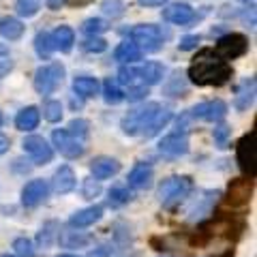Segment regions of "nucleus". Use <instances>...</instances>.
Listing matches in <instances>:
<instances>
[{"instance_id":"nucleus-1","label":"nucleus","mask_w":257,"mask_h":257,"mask_svg":"<svg viewBox=\"0 0 257 257\" xmlns=\"http://www.w3.org/2000/svg\"><path fill=\"white\" fill-rule=\"evenodd\" d=\"M231 67L212 50H202L189 67V79L195 86H223L229 82Z\"/></svg>"},{"instance_id":"nucleus-2","label":"nucleus","mask_w":257,"mask_h":257,"mask_svg":"<svg viewBox=\"0 0 257 257\" xmlns=\"http://www.w3.org/2000/svg\"><path fill=\"white\" fill-rule=\"evenodd\" d=\"M193 191V178L191 176H170L159 184V202L165 208L178 206L184 197H189V193Z\"/></svg>"},{"instance_id":"nucleus-3","label":"nucleus","mask_w":257,"mask_h":257,"mask_svg":"<svg viewBox=\"0 0 257 257\" xmlns=\"http://www.w3.org/2000/svg\"><path fill=\"white\" fill-rule=\"evenodd\" d=\"M64 69L62 62H52L45 64V67H39L35 71V90L39 94H52L60 88V84L64 82Z\"/></svg>"},{"instance_id":"nucleus-4","label":"nucleus","mask_w":257,"mask_h":257,"mask_svg":"<svg viewBox=\"0 0 257 257\" xmlns=\"http://www.w3.org/2000/svg\"><path fill=\"white\" fill-rule=\"evenodd\" d=\"M131 39L133 43L140 45L142 52H159L163 47L165 35L155 24H140V26H135L131 30Z\"/></svg>"},{"instance_id":"nucleus-5","label":"nucleus","mask_w":257,"mask_h":257,"mask_svg":"<svg viewBox=\"0 0 257 257\" xmlns=\"http://www.w3.org/2000/svg\"><path fill=\"white\" fill-rule=\"evenodd\" d=\"M246 50H248V39L240 35V32H229V35H225L216 41V47L212 52L221 60H236L240 56H244Z\"/></svg>"},{"instance_id":"nucleus-6","label":"nucleus","mask_w":257,"mask_h":257,"mask_svg":"<svg viewBox=\"0 0 257 257\" xmlns=\"http://www.w3.org/2000/svg\"><path fill=\"white\" fill-rule=\"evenodd\" d=\"M159 109H161L159 103H148V105H144L135 111H128L122 118V133L124 135H142V131L148 126V122L155 118Z\"/></svg>"},{"instance_id":"nucleus-7","label":"nucleus","mask_w":257,"mask_h":257,"mask_svg":"<svg viewBox=\"0 0 257 257\" xmlns=\"http://www.w3.org/2000/svg\"><path fill=\"white\" fill-rule=\"evenodd\" d=\"M236 163L248 178L255 176V133H244L236 142Z\"/></svg>"},{"instance_id":"nucleus-8","label":"nucleus","mask_w":257,"mask_h":257,"mask_svg":"<svg viewBox=\"0 0 257 257\" xmlns=\"http://www.w3.org/2000/svg\"><path fill=\"white\" fill-rule=\"evenodd\" d=\"M191 120H204V122H219V120L225 118L227 114V103L221 101V99H214V101H204L195 105L193 109L187 111Z\"/></svg>"},{"instance_id":"nucleus-9","label":"nucleus","mask_w":257,"mask_h":257,"mask_svg":"<svg viewBox=\"0 0 257 257\" xmlns=\"http://www.w3.org/2000/svg\"><path fill=\"white\" fill-rule=\"evenodd\" d=\"M159 152L163 157H170V159L184 157L189 152V135L184 133L182 128L165 135V138L159 142Z\"/></svg>"},{"instance_id":"nucleus-10","label":"nucleus","mask_w":257,"mask_h":257,"mask_svg":"<svg viewBox=\"0 0 257 257\" xmlns=\"http://www.w3.org/2000/svg\"><path fill=\"white\" fill-rule=\"evenodd\" d=\"M52 142H54L56 150H58L64 159H79L84 155L82 142L75 140L67 128H56V131L52 133Z\"/></svg>"},{"instance_id":"nucleus-11","label":"nucleus","mask_w":257,"mask_h":257,"mask_svg":"<svg viewBox=\"0 0 257 257\" xmlns=\"http://www.w3.org/2000/svg\"><path fill=\"white\" fill-rule=\"evenodd\" d=\"M22 146L30 155V159H32V163L35 165H45V163H50V161L54 159L52 146L41 138V135H28V138L24 140Z\"/></svg>"},{"instance_id":"nucleus-12","label":"nucleus","mask_w":257,"mask_h":257,"mask_svg":"<svg viewBox=\"0 0 257 257\" xmlns=\"http://www.w3.org/2000/svg\"><path fill=\"white\" fill-rule=\"evenodd\" d=\"M253 195V182L246 178H236L229 182L227 189V204H231L234 208H242L251 202Z\"/></svg>"},{"instance_id":"nucleus-13","label":"nucleus","mask_w":257,"mask_h":257,"mask_svg":"<svg viewBox=\"0 0 257 257\" xmlns=\"http://www.w3.org/2000/svg\"><path fill=\"white\" fill-rule=\"evenodd\" d=\"M47 182L43 178H35V180H30L26 187L22 189V204L26 206V208H35L39 204H43L45 202V197H47Z\"/></svg>"},{"instance_id":"nucleus-14","label":"nucleus","mask_w":257,"mask_h":257,"mask_svg":"<svg viewBox=\"0 0 257 257\" xmlns=\"http://www.w3.org/2000/svg\"><path fill=\"white\" fill-rule=\"evenodd\" d=\"M120 172V163L111 157H94L90 161V174L96 180H107Z\"/></svg>"},{"instance_id":"nucleus-15","label":"nucleus","mask_w":257,"mask_h":257,"mask_svg":"<svg viewBox=\"0 0 257 257\" xmlns=\"http://www.w3.org/2000/svg\"><path fill=\"white\" fill-rule=\"evenodd\" d=\"M126 180L133 189H140V191L150 189L152 180H155V170H152V165H148V163H138L131 172H128Z\"/></svg>"},{"instance_id":"nucleus-16","label":"nucleus","mask_w":257,"mask_h":257,"mask_svg":"<svg viewBox=\"0 0 257 257\" xmlns=\"http://www.w3.org/2000/svg\"><path fill=\"white\" fill-rule=\"evenodd\" d=\"M52 189L56 195H67V193L75 189V174L69 165H62L56 170L54 178H52Z\"/></svg>"},{"instance_id":"nucleus-17","label":"nucleus","mask_w":257,"mask_h":257,"mask_svg":"<svg viewBox=\"0 0 257 257\" xmlns=\"http://www.w3.org/2000/svg\"><path fill=\"white\" fill-rule=\"evenodd\" d=\"M163 20L170 22V24H176V26H184V24L195 20V11H193L189 5H184V3L170 5L167 9H163Z\"/></svg>"},{"instance_id":"nucleus-18","label":"nucleus","mask_w":257,"mask_h":257,"mask_svg":"<svg viewBox=\"0 0 257 257\" xmlns=\"http://www.w3.org/2000/svg\"><path fill=\"white\" fill-rule=\"evenodd\" d=\"M103 216V206H90V208H84V210H77L71 214L69 219V225L71 227H90V225H94L96 221H101Z\"/></svg>"},{"instance_id":"nucleus-19","label":"nucleus","mask_w":257,"mask_h":257,"mask_svg":"<svg viewBox=\"0 0 257 257\" xmlns=\"http://www.w3.org/2000/svg\"><path fill=\"white\" fill-rule=\"evenodd\" d=\"M172 120V109H167V107H161L157 114H155V118L148 122V126L142 131V138L144 140H150V138H155V135H159L163 128L167 126V122Z\"/></svg>"},{"instance_id":"nucleus-20","label":"nucleus","mask_w":257,"mask_h":257,"mask_svg":"<svg viewBox=\"0 0 257 257\" xmlns=\"http://www.w3.org/2000/svg\"><path fill=\"white\" fill-rule=\"evenodd\" d=\"M39 122H41V111L35 105L24 107L20 114L15 116V126H18L20 131H32V128L39 126Z\"/></svg>"},{"instance_id":"nucleus-21","label":"nucleus","mask_w":257,"mask_h":257,"mask_svg":"<svg viewBox=\"0 0 257 257\" xmlns=\"http://www.w3.org/2000/svg\"><path fill=\"white\" fill-rule=\"evenodd\" d=\"M165 75V67L161 62H146L144 67L138 69V77L142 79L144 86H155Z\"/></svg>"},{"instance_id":"nucleus-22","label":"nucleus","mask_w":257,"mask_h":257,"mask_svg":"<svg viewBox=\"0 0 257 257\" xmlns=\"http://www.w3.org/2000/svg\"><path fill=\"white\" fill-rule=\"evenodd\" d=\"M142 56H144V52L140 50V45L133 43V41L120 43V45L116 47V52H114V58H116L118 62H122V64H133V62H138V60H142Z\"/></svg>"},{"instance_id":"nucleus-23","label":"nucleus","mask_w":257,"mask_h":257,"mask_svg":"<svg viewBox=\"0 0 257 257\" xmlns=\"http://www.w3.org/2000/svg\"><path fill=\"white\" fill-rule=\"evenodd\" d=\"M52 41H54L56 50L69 54L71 50H73V43H75V32H73V28H69V26H58L52 32Z\"/></svg>"},{"instance_id":"nucleus-24","label":"nucleus","mask_w":257,"mask_h":257,"mask_svg":"<svg viewBox=\"0 0 257 257\" xmlns=\"http://www.w3.org/2000/svg\"><path fill=\"white\" fill-rule=\"evenodd\" d=\"M253 101H255V79L253 77H248L246 82L240 86V90H238V94H236V109H240V111H244V109H248L253 105Z\"/></svg>"},{"instance_id":"nucleus-25","label":"nucleus","mask_w":257,"mask_h":257,"mask_svg":"<svg viewBox=\"0 0 257 257\" xmlns=\"http://www.w3.org/2000/svg\"><path fill=\"white\" fill-rule=\"evenodd\" d=\"M73 90H75V94L84 96V99H90V96L99 94V79L88 77V75H79L73 79Z\"/></svg>"},{"instance_id":"nucleus-26","label":"nucleus","mask_w":257,"mask_h":257,"mask_svg":"<svg viewBox=\"0 0 257 257\" xmlns=\"http://www.w3.org/2000/svg\"><path fill=\"white\" fill-rule=\"evenodd\" d=\"M0 35L7 41H18L24 35V24L18 18H3L0 20Z\"/></svg>"},{"instance_id":"nucleus-27","label":"nucleus","mask_w":257,"mask_h":257,"mask_svg":"<svg viewBox=\"0 0 257 257\" xmlns=\"http://www.w3.org/2000/svg\"><path fill=\"white\" fill-rule=\"evenodd\" d=\"M103 99H105L107 105H118V103L124 99V92L120 90V86H118L116 79L107 77L105 82H103Z\"/></svg>"},{"instance_id":"nucleus-28","label":"nucleus","mask_w":257,"mask_h":257,"mask_svg":"<svg viewBox=\"0 0 257 257\" xmlns=\"http://www.w3.org/2000/svg\"><path fill=\"white\" fill-rule=\"evenodd\" d=\"M56 238H58V223H56V221H47L43 227L39 229L37 242L41 244L43 248H47V246H52L56 242Z\"/></svg>"},{"instance_id":"nucleus-29","label":"nucleus","mask_w":257,"mask_h":257,"mask_svg":"<svg viewBox=\"0 0 257 257\" xmlns=\"http://www.w3.org/2000/svg\"><path fill=\"white\" fill-rule=\"evenodd\" d=\"M35 50H37V54L41 56V58H50L52 52L56 50L50 32H45V30L43 32H37V37H35Z\"/></svg>"},{"instance_id":"nucleus-30","label":"nucleus","mask_w":257,"mask_h":257,"mask_svg":"<svg viewBox=\"0 0 257 257\" xmlns=\"http://www.w3.org/2000/svg\"><path fill=\"white\" fill-rule=\"evenodd\" d=\"M131 191H128V187H122V184H116V187H111L109 189V206H114V208H118V206H124V204H128L131 202Z\"/></svg>"},{"instance_id":"nucleus-31","label":"nucleus","mask_w":257,"mask_h":257,"mask_svg":"<svg viewBox=\"0 0 257 257\" xmlns=\"http://www.w3.org/2000/svg\"><path fill=\"white\" fill-rule=\"evenodd\" d=\"M67 131L73 135L75 140L82 142V140H86L88 135H90V122H88V120H84V118H73V120L69 122Z\"/></svg>"},{"instance_id":"nucleus-32","label":"nucleus","mask_w":257,"mask_h":257,"mask_svg":"<svg viewBox=\"0 0 257 257\" xmlns=\"http://www.w3.org/2000/svg\"><path fill=\"white\" fill-rule=\"evenodd\" d=\"M60 242L64 246H69V248H75V246H86L88 242H90V236H84V234H79V231H64V234L60 236Z\"/></svg>"},{"instance_id":"nucleus-33","label":"nucleus","mask_w":257,"mask_h":257,"mask_svg":"<svg viewBox=\"0 0 257 257\" xmlns=\"http://www.w3.org/2000/svg\"><path fill=\"white\" fill-rule=\"evenodd\" d=\"M15 5L22 18H35L41 9V0H15Z\"/></svg>"},{"instance_id":"nucleus-34","label":"nucleus","mask_w":257,"mask_h":257,"mask_svg":"<svg viewBox=\"0 0 257 257\" xmlns=\"http://www.w3.org/2000/svg\"><path fill=\"white\" fill-rule=\"evenodd\" d=\"M43 116L47 122H60L62 120V105H60V101H47L45 105H43Z\"/></svg>"},{"instance_id":"nucleus-35","label":"nucleus","mask_w":257,"mask_h":257,"mask_svg":"<svg viewBox=\"0 0 257 257\" xmlns=\"http://www.w3.org/2000/svg\"><path fill=\"white\" fill-rule=\"evenodd\" d=\"M229 135H231V128L227 124H219V126H214V131H212V138H214V146L219 148V150H225L229 146Z\"/></svg>"},{"instance_id":"nucleus-36","label":"nucleus","mask_w":257,"mask_h":257,"mask_svg":"<svg viewBox=\"0 0 257 257\" xmlns=\"http://www.w3.org/2000/svg\"><path fill=\"white\" fill-rule=\"evenodd\" d=\"M82 30L86 32L88 37H96V35H101V32L107 30V24H105V20H101V18H90V20L84 22Z\"/></svg>"},{"instance_id":"nucleus-37","label":"nucleus","mask_w":257,"mask_h":257,"mask_svg":"<svg viewBox=\"0 0 257 257\" xmlns=\"http://www.w3.org/2000/svg\"><path fill=\"white\" fill-rule=\"evenodd\" d=\"M13 251L15 257H35V244L28 238H18L13 242Z\"/></svg>"},{"instance_id":"nucleus-38","label":"nucleus","mask_w":257,"mask_h":257,"mask_svg":"<svg viewBox=\"0 0 257 257\" xmlns=\"http://www.w3.org/2000/svg\"><path fill=\"white\" fill-rule=\"evenodd\" d=\"M101 9L105 15H109V18H120V15L124 13V3L122 0H103Z\"/></svg>"},{"instance_id":"nucleus-39","label":"nucleus","mask_w":257,"mask_h":257,"mask_svg":"<svg viewBox=\"0 0 257 257\" xmlns=\"http://www.w3.org/2000/svg\"><path fill=\"white\" fill-rule=\"evenodd\" d=\"M101 182L96 180V178H86L84 184H82V193H84V197L86 199H94V197H99L101 195Z\"/></svg>"},{"instance_id":"nucleus-40","label":"nucleus","mask_w":257,"mask_h":257,"mask_svg":"<svg viewBox=\"0 0 257 257\" xmlns=\"http://www.w3.org/2000/svg\"><path fill=\"white\" fill-rule=\"evenodd\" d=\"M84 50H86V52H92V54H101V52L107 50V43L103 41V39H99V37H90V39H88V41L84 43Z\"/></svg>"},{"instance_id":"nucleus-41","label":"nucleus","mask_w":257,"mask_h":257,"mask_svg":"<svg viewBox=\"0 0 257 257\" xmlns=\"http://www.w3.org/2000/svg\"><path fill=\"white\" fill-rule=\"evenodd\" d=\"M138 79V69H131V67H122L118 71V82L120 84H126V86H133V82Z\"/></svg>"},{"instance_id":"nucleus-42","label":"nucleus","mask_w":257,"mask_h":257,"mask_svg":"<svg viewBox=\"0 0 257 257\" xmlns=\"http://www.w3.org/2000/svg\"><path fill=\"white\" fill-rule=\"evenodd\" d=\"M146 94H148V86H131L128 88V92L124 94L131 103H138L142 99H146Z\"/></svg>"},{"instance_id":"nucleus-43","label":"nucleus","mask_w":257,"mask_h":257,"mask_svg":"<svg viewBox=\"0 0 257 257\" xmlns=\"http://www.w3.org/2000/svg\"><path fill=\"white\" fill-rule=\"evenodd\" d=\"M197 43H199V37H197V35H189V37H182V39H180L178 47H180L182 52H189V50H195Z\"/></svg>"},{"instance_id":"nucleus-44","label":"nucleus","mask_w":257,"mask_h":257,"mask_svg":"<svg viewBox=\"0 0 257 257\" xmlns=\"http://www.w3.org/2000/svg\"><path fill=\"white\" fill-rule=\"evenodd\" d=\"M109 246H101V248H94V251L88 255V257H109Z\"/></svg>"},{"instance_id":"nucleus-45","label":"nucleus","mask_w":257,"mask_h":257,"mask_svg":"<svg viewBox=\"0 0 257 257\" xmlns=\"http://www.w3.org/2000/svg\"><path fill=\"white\" fill-rule=\"evenodd\" d=\"M9 146H11V142H9V138H7V135H3L0 133V157L5 155L7 150H9Z\"/></svg>"},{"instance_id":"nucleus-46","label":"nucleus","mask_w":257,"mask_h":257,"mask_svg":"<svg viewBox=\"0 0 257 257\" xmlns=\"http://www.w3.org/2000/svg\"><path fill=\"white\" fill-rule=\"evenodd\" d=\"M11 67H13L11 60H0V77H3L7 71H11Z\"/></svg>"},{"instance_id":"nucleus-47","label":"nucleus","mask_w":257,"mask_h":257,"mask_svg":"<svg viewBox=\"0 0 257 257\" xmlns=\"http://www.w3.org/2000/svg\"><path fill=\"white\" fill-rule=\"evenodd\" d=\"M165 3L167 0H140V5H144V7H161Z\"/></svg>"},{"instance_id":"nucleus-48","label":"nucleus","mask_w":257,"mask_h":257,"mask_svg":"<svg viewBox=\"0 0 257 257\" xmlns=\"http://www.w3.org/2000/svg\"><path fill=\"white\" fill-rule=\"evenodd\" d=\"M64 3H67V0H47V7L56 11V9H60V7H62Z\"/></svg>"},{"instance_id":"nucleus-49","label":"nucleus","mask_w":257,"mask_h":257,"mask_svg":"<svg viewBox=\"0 0 257 257\" xmlns=\"http://www.w3.org/2000/svg\"><path fill=\"white\" fill-rule=\"evenodd\" d=\"M221 257H234V251H231V248H229V251L225 253V255H221Z\"/></svg>"},{"instance_id":"nucleus-50","label":"nucleus","mask_w":257,"mask_h":257,"mask_svg":"<svg viewBox=\"0 0 257 257\" xmlns=\"http://www.w3.org/2000/svg\"><path fill=\"white\" fill-rule=\"evenodd\" d=\"M3 122H5V118H3V111H0V126H3Z\"/></svg>"},{"instance_id":"nucleus-51","label":"nucleus","mask_w":257,"mask_h":257,"mask_svg":"<svg viewBox=\"0 0 257 257\" xmlns=\"http://www.w3.org/2000/svg\"><path fill=\"white\" fill-rule=\"evenodd\" d=\"M5 52H7V50H5V47H3V45H0V54H5Z\"/></svg>"},{"instance_id":"nucleus-52","label":"nucleus","mask_w":257,"mask_h":257,"mask_svg":"<svg viewBox=\"0 0 257 257\" xmlns=\"http://www.w3.org/2000/svg\"><path fill=\"white\" fill-rule=\"evenodd\" d=\"M58 257H77V255H58Z\"/></svg>"},{"instance_id":"nucleus-53","label":"nucleus","mask_w":257,"mask_h":257,"mask_svg":"<svg viewBox=\"0 0 257 257\" xmlns=\"http://www.w3.org/2000/svg\"><path fill=\"white\" fill-rule=\"evenodd\" d=\"M3 257H15V255H3Z\"/></svg>"},{"instance_id":"nucleus-54","label":"nucleus","mask_w":257,"mask_h":257,"mask_svg":"<svg viewBox=\"0 0 257 257\" xmlns=\"http://www.w3.org/2000/svg\"><path fill=\"white\" fill-rule=\"evenodd\" d=\"M242 3H248V0H242Z\"/></svg>"}]
</instances>
